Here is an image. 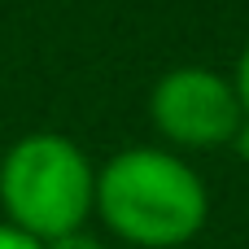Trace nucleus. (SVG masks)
Wrapping results in <instances>:
<instances>
[{
  "mask_svg": "<svg viewBox=\"0 0 249 249\" xmlns=\"http://www.w3.org/2000/svg\"><path fill=\"white\" fill-rule=\"evenodd\" d=\"M0 249H44V241L26 236V232L13 228V223H0Z\"/></svg>",
  "mask_w": 249,
  "mask_h": 249,
  "instance_id": "obj_4",
  "label": "nucleus"
},
{
  "mask_svg": "<svg viewBox=\"0 0 249 249\" xmlns=\"http://www.w3.org/2000/svg\"><path fill=\"white\" fill-rule=\"evenodd\" d=\"M232 149H236V153H241V158H245V162H249V118H245V123H241V131L232 136Z\"/></svg>",
  "mask_w": 249,
  "mask_h": 249,
  "instance_id": "obj_7",
  "label": "nucleus"
},
{
  "mask_svg": "<svg viewBox=\"0 0 249 249\" xmlns=\"http://www.w3.org/2000/svg\"><path fill=\"white\" fill-rule=\"evenodd\" d=\"M44 249H105L92 232H70V236H57V241H48Z\"/></svg>",
  "mask_w": 249,
  "mask_h": 249,
  "instance_id": "obj_6",
  "label": "nucleus"
},
{
  "mask_svg": "<svg viewBox=\"0 0 249 249\" xmlns=\"http://www.w3.org/2000/svg\"><path fill=\"white\" fill-rule=\"evenodd\" d=\"M232 88H236V96H241V109H245V118H249V44H245V53H241V61H236Z\"/></svg>",
  "mask_w": 249,
  "mask_h": 249,
  "instance_id": "obj_5",
  "label": "nucleus"
},
{
  "mask_svg": "<svg viewBox=\"0 0 249 249\" xmlns=\"http://www.w3.org/2000/svg\"><path fill=\"white\" fill-rule=\"evenodd\" d=\"M149 118L179 149H219L232 144V136L245 123V109L232 79L206 66H175L153 83Z\"/></svg>",
  "mask_w": 249,
  "mask_h": 249,
  "instance_id": "obj_3",
  "label": "nucleus"
},
{
  "mask_svg": "<svg viewBox=\"0 0 249 249\" xmlns=\"http://www.w3.org/2000/svg\"><path fill=\"white\" fill-rule=\"evenodd\" d=\"M109 232L140 249H175L206 228L201 175L171 149H123L96 171V206Z\"/></svg>",
  "mask_w": 249,
  "mask_h": 249,
  "instance_id": "obj_1",
  "label": "nucleus"
},
{
  "mask_svg": "<svg viewBox=\"0 0 249 249\" xmlns=\"http://www.w3.org/2000/svg\"><path fill=\"white\" fill-rule=\"evenodd\" d=\"M0 206L13 228L44 245L83 232V219L96 206V166L74 140L31 131L0 158Z\"/></svg>",
  "mask_w": 249,
  "mask_h": 249,
  "instance_id": "obj_2",
  "label": "nucleus"
}]
</instances>
